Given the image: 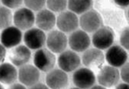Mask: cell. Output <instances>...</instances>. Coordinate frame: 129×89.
Returning a JSON list of instances; mask_svg holds the SVG:
<instances>
[{"label":"cell","instance_id":"1","mask_svg":"<svg viewBox=\"0 0 129 89\" xmlns=\"http://www.w3.org/2000/svg\"><path fill=\"white\" fill-rule=\"evenodd\" d=\"M55 56L49 49L40 48L37 50L34 56V65L42 72H49L55 64Z\"/></svg>","mask_w":129,"mask_h":89},{"label":"cell","instance_id":"2","mask_svg":"<svg viewBox=\"0 0 129 89\" xmlns=\"http://www.w3.org/2000/svg\"><path fill=\"white\" fill-rule=\"evenodd\" d=\"M114 39L115 35L113 30L109 27H101L93 33L92 43L95 48L105 50L112 45Z\"/></svg>","mask_w":129,"mask_h":89},{"label":"cell","instance_id":"3","mask_svg":"<svg viewBox=\"0 0 129 89\" xmlns=\"http://www.w3.org/2000/svg\"><path fill=\"white\" fill-rule=\"evenodd\" d=\"M56 25L58 30L64 33H72L79 25V19L72 11H63L57 17Z\"/></svg>","mask_w":129,"mask_h":89},{"label":"cell","instance_id":"4","mask_svg":"<svg viewBox=\"0 0 129 89\" xmlns=\"http://www.w3.org/2000/svg\"><path fill=\"white\" fill-rule=\"evenodd\" d=\"M102 24L103 20L100 15L94 10L84 12L79 18V25L81 30L87 33H94L102 27Z\"/></svg>","mask_w":129,"mask_h":89},{"label":"cell","instance_id":"5","mask_svg":"<svg viewBox=\"0 0 129 89\" xmlns=\"http://www.w3.org/2000/svg\"><path fill=\"white\" fill-rule=\"evenodd\" d=\"M58 64L60 69L66 72L76 70L81 65V58L75 51L66 50L60 53L58 57Z\"/></svg>","mask_w":129,"mask_h":89},{"label":"cell","instance_id":"6","mask_svg":"<svg viewBox=\"0 0 129 89\" xmlns=\"http://www.w3.org/2000/svg\"><path fill=\"white\" fill-rule=\"evenodd\" d=\"M46 36L40 28H30L24 34V42L30 49L38 50L46 43Z\"/></svg>","mask_w":129,"mask_h":89},{"label":"cell","instance_id":"7","mask_svg":"<svg viewBox=\"0 0 129 89\" xmlns=\"http://www.w3.org/2000/svg\"><path fill=\"white\" fill-rule=\"evenodd\" d=\"M68 44L69 39L61 30H52L46 37V45L53 53H61L66 50Z\"/></svg>","mask_w":129,"mask_h":89},{"label":"cell","instance_id":"8","mask_svg":"<svg viewBox=\"0 0 129 89\" xmlns=\"http://www.w3.org/2000/svg\"><path fill=\"white\" fill-rule=\"evenodd\" d=\"M72 81L77 87L90 88L94 85L96 76L90 68L81 67L75 70L72 75Z\"/></svg>","mask_w":129,"mask_h":89},{"label":"cell","instance_id":"9","mask_svg":"<svg viewBox=\"0 0 129 89\" xmlns=\"http://www.w3.org/2000/svg\"><path fill=\"white\" fill-rule=\"evenodd\" d=\"M120 78V72L115 66L111 65L103 66L98 75L97 80L100 84L104 87H110L115 86Z\"/></svg>","mask_w":129,"mask_h":89},{"label":"cell","instance_id":"10","mask_svg":"<svg viewBox=\"0 0 129 89\" xmlns=\"http://www.w3.org/2000/svg\"><path fill=\"white\" fill-rule=\"evenodd\" d=\"M69 45L76 52L85 51L90 45V39L87 33L83 30H76L69 37Z\"/></svg>","mask_w":129,"mask_h":89},{"label":"cell","instance_id":"11","mask_svg":"<svg viewBox=\"0 0 129 89\" xmlns=\"http://www.w3.org/2000/svg\"><path fill=\"white\" fill-rule=\"evenodd\" d=\"M36 16L32 10L28 8H21L18 9L13 15L15 26L21 30H26L33 27L35 23Z\"/></svg>","mask_w":129,"mask_h":89},{"label":"cell","instance_id":"12","mask_svg":"<svg viewBox=\"0 0 129 89\" xmlns=\"http://www.w3.org/2000/svg\"><path fill=\"white\" fill-rule=\"evenodd\" d=\"M40 78V69L35 65L25 64L20 66L18 70V80L26 87H31L39 81Z\"/></svg>","mask_w":129,"mask_h":89},{"label":"cell","instance_id":"13","mask_svg":"<svg viewBox=\"0 0 129 89\" xmlns=\"http://www.w3.org/2000/svg\"><path fill=\"white\" fill-rule=\"evenodd\" d=\"M107 63L116 68L121 67L127 60V54L122 46L115 45L110 46L105 56Z\"/></svg>","mask_w":129,"mask_h":89},{"label":"cell","instance_id":"14","mask_svg":"<svg viewBox=\"0 0 129 89\" xmlns=\"http://www.w3.org/2000/svg\"><path fill=\"white\" fill-rule=\"evenodd\" d=\"M16 26H9L1 33V44L7 48H12L18 45L22 40V33Z\"/></svg>","mask_w":129,"mask_h":89},{"label":"cell","instance_id":"15","mask_svg":"<svg viewBox=\"0 0 129 89\" xmlns=\"http://www.w3.org/2000/svg\"><path fill=\"white\" fill-rule=\"evenodd\" d=\"M105 56L102 50L94 48L87 49L82 56L83 64L90 69L100 68L103 66L105 61Z\"/></svg>","mask_w":129,"mask_h":89},{"label":"cell","instance_id":"16","mask_svg":"<svg viewBox=\"0 0 129 89\" xmlns=\"http://www.w3.org/2000/svg\"><path fill=\"white\" fill-rule=\"evenodd\" d=\"M69 83V77L61 69H52L48 72L46 77V84L50 88H63Z\"/></svg>","mask_w":129,"mask_h":89},{"label":"cell","instance_id":"17","mask_svg":"<svg viewBox=\"0 0 129 89\" xmlns=\"http://www.w3.org/2000/svg\"><path fill=\"white\" fill-rule=\"evenodd\" d=\"M9 60L16 66H21L27 63L31 57L30 48L27 45H18L10 51Z\"/></svg>","mask_w":129,"mask_h":89},{"label":"cell","instance_id":"18","mask_svg":"<svg viewBox=\"0 0 129 89\" xmlns=\"http://www.w3.org/2000/svg\"><path fill=\"white\" fill-rule=\"evenodd\" d=\"M35 23L38 28L43 31L51 30L56 24V18L49 9H42L36 15Z\"/></svg>","mask_w":129,"mask_h":89},{"label":"cell","instance_id":"19","mask_svg":"<svg viewBox=\"0 0 129 89\" xmlns=\"http://www.w3.org/2000/svg\"><path fill=\"white\" fill-rule=\"evenodd\" d=\"M18 78V72L15 65L10 63H1L0 66V81L3 84L10 85Z\"/></svg>","mask_w":129,"mask_h":89},{"label":"cell","instance_id":"20","mask_svg":"<svg viewBox=\"0 0 129 89\" xmlns=\"http://www.w3.org/2000/svg\"><path fill=\"white\" fill-rule=\"evenodd\" d=\"M93 0H68V8L76 15H82L90 10Z\"/></svg>","mask_w":129,"mask_h":89},{"label":"cell","instance_id":"21","mask_svg":"<svg viewBox=\"0 0 129 89\" xmlns=\"http://www.w3.org/2000/svg\"><path fill=\"white\" fill-rule=\"evenodd\" d=\"M46 6L53 12H61L68 7V0H46Z\"/></svg>","mask_w":129,"mask_h":89},{"label":"cell","instance_id":"22","mask_svg":"<svg viewBox=\"0 0 129 89\" xmlns=\"http://www.w3.org/2000/svg\"><path fill=\"white\" fill-rule=\"evenodd\" d=\"M0 14H1V28L2 29H5L8 27L10 26V24H12L13 17H12V12L10 10V9L6 7V6H1V9H0Z\"/></svg>","mask_w":129,"mask_h":89},{"label":"cell","instance_id":"23","mask_svg":"<svg viewBox=\"0 0 129 89\" xmlns=\"http://www.w3.org/2000/svg\"><path fill=\"white\" fill-rule=\"evenodd\" d=\"M24 3L30 10L38 12L43 9L46 4V0H24Z\"/></svg>","mask_w":129,"mask_h":89},{"label":"cell","instance_id":"24","mask_svg":"<svg viewBox=\"0 0 129 89\" xmlns=\"http://www.w3.org/2000/svg\"><path fill=\"white\" fill-rule=\"evenodd\" d=\"M120 43L124 49L129 51V27L122 30L120 36Z\"/></svg>","mask_w":129,"mask_h":89},{"label":"cell","instance_id":"25","mask_svg":"<svg viewBox=\"0 0 129 89\" xmlns=\"http://www.w3.org/2000/svg\"><path fill=\"white\" fill-rule=\"evenodd\" d=\"M1 2L4 6L9 9H16L24 3V0H1Z\"/></svg>","mask_w":129,"mask_h":89},{"label":"cell","instance_id":"26","mask_svg":"<svg viewBox=\"0 0 129 89\" xmlns=\"http://www.w3.org/2000/svg\"><path fill=\"white\" fill-rule=\"evenodd\" d=\"M120 77L122 81L127 83H129V63H125L121 69Z\"/></svg>","mask_w":129,"mask_h":89},{"label":"cell","instance_id":"27","mask_svg":"<svg viewBox=\"0 0 129 89\" xmlns=\"http://www.w3.org/2000/svg\"><path fill=\"white\" fill-rule=\"evenodd\" d=\"M115 3L120 7H128L129 6V0H113Z\"/></svg>","mask_w":129,"mask_h":89},{"label":"cell","instance_id":"28","mask_svg":"<svg viewBox=\"0 0 129 89\" xmlns=\"http://www.w3.org/2000/svg\"><path fill=\"white\" fill-rule=\"evenodd\" d=\"M6 47H5L3 45L1 44L0 46V50H1V63H3L6 58Z\"/></svg>","mask_w":129,"mask_h":89},{"label":"cell","instance_id":"29","mask_svg":"<svg viewBox=\"0 0 129 89\" xmlns=\"http://www.w3.org/2000/svg\"><path fill=\"white\" fill-rule=\"evenodd\" d=\"M9 87H10V88H21V89L26 87V86L24 84H23L22 83H15V82L13 84H10Z\"/></svg>","mask_w":129,"mask_h":89},{"label":"cell","instance_id":"30","mask_svg":"<svg viewBox=\"0 0 129 89\" xmlns=\"http://www.w3.org/2000/svg\"><path fill=\"white\" fill-rule=\"evenodd\" d=\"M31 87L32 88H48L49 87L47 86V84H43V83L38 81L37 83L34 84Z\"/></svg>","mask_w":129,"mask_h":89},{"label":"cell","instance_id":"31","mask_svg":"<svg viewBox=\"0 0 129 89\" xmlns=\"http://www.w3.org/2000/svg\"><path fill=\"white\" fill-rule=\"evenodd\" d=\"M115 87L116 88H129V83H127V82H124V83H120L118 84H116L115 85Z\"/></svg>","mask_w":129,"mask_h":89},{"label":"cell","instance_id":"32","mask_svg":"<svg viewBox=\"0 0 129 89\" xmlns=\"http://www.w3.org/2000/svg\"><path fill=\"white\" fill-rule=\"evenodd\" d=\"M93 88H104V87L103 86V85H101V84H98V85H93V87H92Z\"/></svg>","mask_w":129,"mask_h":89},{"label":"cell","instance_id":"33","mask_svg":"<svg viewBox=\"0 0 129 89\" xmlns=\"http://www.w3.org/2000/svg\"><path fill=\"white\" fill-rule=\"evenodd\" d=\"M127 18H128V20H129V8H128V9H127Z\"/></svg>","mask_w":129,"mask_h":89}]
</instances>
